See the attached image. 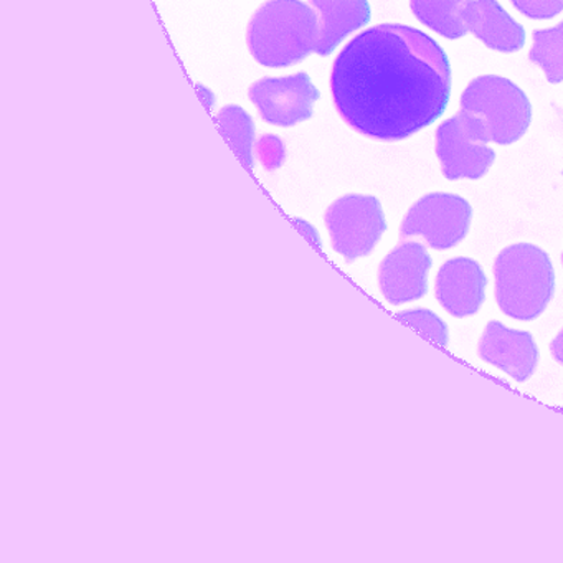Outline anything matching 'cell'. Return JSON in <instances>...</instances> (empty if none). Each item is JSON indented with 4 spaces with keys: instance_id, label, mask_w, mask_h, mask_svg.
I'll return each instance as SVG.
<instances>
[{
    "instance_id": "6da1fadb",
    "label": "cell",
    "mask_w": 563,
    "mask_h": 563,
    "mask_svg": "<svg viewBox=\"0 0 563 563\" xmlns=\"http://www.w3.org/2000/svg\"><path fill=\"white\" fill-rule=\"evenodd\" d=\"M331 91L342 120L372 140H407L440 120L451 97L446 52L408 25L382 24L335 58Z\"/></svg>"
},
{
    "instance_id": "7a4b0ae2",
    "label": "cell",
    "mask_w": 563,
    "mask_h": 563,
    "mask_svg": "<svg viewBox=\"0 0 563 563\" xmlns=\"http://www.w3.org/2000/svg\"><path fill=\"white\" fill-rule=\"evenodd\" d=\"M318 15L301 0H268L249 25V47L258 64L285 68L316 51Z\"/></svg>"
},
{
    "instance_id": "3957f363",
    "label": "cell",
    "mask_w": 563,
    "mask_h": 563,
    "mask_svg": "<svg viewBox=\"0 0 563 563\" xmlns=\"http://www.w3.org/2000/svg\"><path fill=\"white\" fill-rule=\"evenodd\" d=\"M500 311L517 321H533L555 292V269L549 253L530 243L507 246L494 262Z\"/></svg>"
},
{
    "instance_id": "277c9868",
    "label": "cell",
    "mask_w": 563,
    "mask_h": 563,
    "mask_svg": "<svg viewBox=\"0 0 563 563\" xmlns=\"http://www.w3.org/2000/svg\"><path fill=\"white\" fill-rule=\"evenodd\" d=\"M461 108L476 114L489 134L490 143H516L529 130L532 104L512 81L496 75L476 78L461 97Z\"/></svg>"
},
{
    "instance_id": "5b68a950",
    "label": "cell",
    "mask_w": 563,
    "mask_h": 563,
    "mask_svg": "<svg viewBox=\"0 0 563 563\" xmlns=\"http://www.w3.org/2000/svg\"><path fill=\"white\" fill-rule=\"evenodd\" d=\"M489 134L483 121L461 108L456 117L440 124L437 131V156L448 180H476L486 176L496 161Z\"/></svg>"
},
{
    "instance_id": "8992f818",
    "label": "cell",
    "mask_w": 563,
    "mask_h": 563,
    "mask_svg": "<svg viewBox=\"0 0 563 563\" xmlns=\"http://www.w3.org/2000/svg\"><path fill=\"white\" fill-rule=\"evenodd\" d=\"M332 246L347 262L368 255L387 230L380 200L372 196L341 197L325 212Z\"/></svg>"
},
{
    "instance_id": "52a82bcc",
    "label": "cell",
    "mask_w": 563,
    "mask_h": 563,
    "mask_svg": "<svg viewBox=\"0 0 563 563\" xmlns=\"http://www.w3.org/2000/svg\"><path fill=\"white\" fill-rule=\"evenodd\" d=\"M473 207L454 194H428L421 197L401 222V236H423L434 250H448L466 239Z\"/></svg>"
},
{
    "instance_id": "ba28073f",
    "label": "cell",
    "mask_w": 563,
    "mask_h": 563,
    "mask_svg": "<svg viewBox=\"0 0 563 563\" xmlns=\"http://www.w3.org/2000/svg\"><path fill=\"white\" fill-rule=\"evenodd\" d=\"M319 97L321 95L308 74L263 78L250 88V100L258 108L263 120L283 128L309 120Z\"/></svg>"
},
{
    "instance_id": "9c48e42d",
    "label": "cell",
    "mask_w": 563,
    "mask_h": 563,
    "mask_svg": "<svg viewBox=\"0 0 563 563\" xmlns=\"http://www.w3.org/2000/svg\"><path fill=\"white\" fill-rule=\"evenodd\" d=\"M430 253L420 243H401L388 253L378 269V283L382 292L390 305L421 299L428 292V273H430Z\"/></svg>"
},
{
    "instance_id": "30bf717a",
    "label": "cell",
    "mask_w": 563,
    "mask_h": 563,
    "mask_svg": "<svg viewBox=\"0 0 563 563\" xmlns=\"http://www.w3.org/2000/svg\"><path fill=\"white\" fill-rule=\"evenodd\" d=\"M477 351L483 361L496 365L517 382L529 380L539 364V349L532 334L514 331L499 321L486 325Z\"/></svg>"
},
{
    "instance_id": "8fae6325",
    "label": "cell",
    "mask_w": 563,
    "mask_h": 563,
    "mask_svg": "<svg viewBox=\"0 0 563 563\" xmlns=\"http://www.w3.org/2000/svg\"><path fill=\"white\" fill-rule=\"evenodd\" d=\"M486 286V275L476 260H448L437 275V299L454 318H466L479 311Z\"/></svg>"
},
{
    "instance_id": "7c38bea8",
    "label": "cell",
    "mask_w": 563,
    "mask_h": 563,
    "mask_svg": "<svg viewBox=\"0 0 563 563\" xmlns=\"http://www.w3.org/2000/svg\"><path fill=\"white\" fill-rule=\"evenodd\" d=\"M467 31L493 51L512 54L526 44V32L497 0H470L461 11Z\"/></svg>"
},
{
    "instance_id": "4fadbf2b",
    "label": "cell",
    "mask_w": 563,
    "mask_h": 563,
    "mask_svg": "<svg viewBox=\"0 0 563 563\" xmlns=\"http://www.w3.org/2000/svg\"><path fill=\"white\" fill-rule=\"evenodd\" d=\"M318 12L316 54L328 57L347 35L371 22L367 0H309Z\"/></svg>"
},
{
    "instance_id": "5bb4252c",
    "label": "cell",
    "mask_w": 563,
    "mask_h": 563,
    "mask_svg": "<svg viewBox=\"0 0 563 563\" xmlns=\"http://www.w3.org/2000/svg\"><path fill=\"white\" fill-rule=\"evenodd\" d=\"M470 0H410L411 11L421 24L437 34L456 41L467 34L461 11Z\"/></svg>"
},
{
    "instance_id": "9a60e30c",
    "label": "cell",
    "mask_w": 563,
    "mask_h": 563,
    "mask_svg": "<svg viewBox=\"0 0 563 563\" xmlns=\"http://www.w3.org/2000/svg\"><path fill=\"white\" fill-rule=\"evenodd\" d=\"M529 58L545 71L549 84H562L563 22L556 27L533 32V45Z\"/></svg>"
},
{
    "instance_id": "2e32d148",
    "label": "cell",
    "mask_w": 563,
    "mask_h": 563,
    "mask_svg": "<svg viewBox=\"0 0 563 563\" xmlns=\"http://www.w3.org/2000/svg\"><path fill=\"white\" fill-rule=\"evenodd\" d=\"M217 120L235 153L242 157L243 164L252 169V150L253 141H255V124H253L252 118L240 107H227L225 110L220 111Z\"/></svg>"
},
{
    "instance_id": "e0dca14e",
    "label": "cell",
    "mask_w": 563,
    "mask_h": 563,
    "mask_svg": "<svg viewBox=\"0 0 563 563\" xmlns=\"http://www.w3.org/2000/svg\"><path fill=\"white\" fill-rule=\"evenodd\" d=\"M397 318L437 344L443 345V347L448 345L450 332H448L446 322L438 318L434 312L428 311V309H413V311L398 312Z\"/></svg>"
},
{
    "instance_id": "ac0fdd59",
    "label": "cell",
    "mask_w": 563,
    "mask_h": 563,
    "mask_svg": "<svg viewBox=\"0 0 563 563\" xmlns=\"http://www.w3.org/2000/svg\"><path fill=\"white\" fill-rule=\"evenodd\" d=\"M517 11L537 21L555 18L563 11V0H510Z\"/></svg>"
},
{
    "instance_id": "d6986e66",
    "label": "cell",
    "mask_w": 563,
    "mask_h": 563,
    "mask_svg": "<svg viewBox=\"0 0 563 563\" xmlns=\"http://www.w3.org/2000/svg\"><path fill=\"white\" fill-rule=\"evenodd\" d=\"M550 351H552L553 358L563 365V329L553 339L552 344H550Z\"/></svg>"
},
{
    "instance_id": "ffe728a7",
    "label": "cell",
    "mask_w": 563,
    "mask_h": 563,
    "mask_svg": "<svg viewBox=\"0 0 563 563\" xmlns=\"http://www.w3.org/2000/svg\"><path fill=\"white\" fill-rule=\"evenodd\" d=\"M562 263H563V255H562Z\"/></svg>"
}]
</instances>
